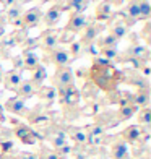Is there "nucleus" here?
<instances>
[{"mask_svg":"<svg viewBox=\"0 0 151 159\" xmlns=\"http://www.w3.org/2000/svg\"><path fill=\"white\" fill-rule=\"evenodd\" d=\"M5 122V114H3V107L0 106V124H3Z\"/></svg>","mask_w":151,"mask_h":159,"instance_id":"nucleus-40","label":"nucleus"},{"mask_svg":"<svg viewBox=\"0 0 151 159\" xmlns=\"http://www.w3.org/2000/svg\"><path fill=\"white\" fill-rule=\"evenodd\" d=\"M89 5V0H68V7L73 8V13H83Z\"/></svg>","mask_w":151,"mask_h":159,"instance_id":"nucleus-29","label":"nucleus"},{"mask_svg":"<svg viewBox=\"0 0 151 159\" xmlns=\"http://www.w3.org/2000/svg\"><path fill=\"white\" fill-rule=\"evenodd\" d=\"M54 84H55V89L57 88H67V86H70V84H75L73 71H71L68 67L57 68L55 75H54Z\"/></svg>","mask_w":151,"mask_h":159,"instance_id":"nucleus-3","label":"nucleus"},{"mask_svg":"<svg viewBox=\"0 0 151 159\" xmlns=\"http://www.w3.org/2000/svg\"><path fill=\"white\" fill-rule=\"evenodd\" d=\"M136 111H138V109H136V107L132 104V98H130L128 101H125V102L120 104V109H119V112H117V120L122 122V120L132 119Z\"/></svg>","mask_w":151,"mask_h":159,"instance_id":"nucleus-18","label":"nucleus"},{"mask_svg":"<svg viewBox=\"0 0 151 159\" xmlns=\"http://www.w3.org/2000/svg\"><path fill=\"white\" fill-rule=\"evenodd\" d=\"M73 143L76 146H86L88 144V133H86L85 128H80V127H70L68 128V135Z\"/></svg>","mask_w":151,"mask_h":159,"instance_id":"nucleus-14","label":"nucleus"},{"mask_svg":"<svg viewBox=\"0 0 151 159\" xmlns=\"http://www.w3.org/2000/svg\"><path fill=\"white\" fill-rule=\"evenodd\" d=\"M46 76H47V71H46V67L44 65H38L34 70H33V76H31V80L30 81L34 84V88L38 89V88H41L42 86V83H44V80H46Z\"/></svg>","mask_w":151,"mask_h":159,"instance_id":"nucleus-21","label":"nucleus"},{"mask_svg":"<svg viewBox=\"0 0 151 159\" xmlns=\"http://www.w3.org/2000/svg\"><path fill=\"white\" fill-rule=\"evenodd\" d=\"M138 125L140 127L151 125V109L149 107H143L141 111H138Z\"/></svg>","mask_w":151,"mask_h":159,"instance_id":"nucleus-26","label":"nucleus"},{"mask_svg":"<svg viewBox=\"0 0 151 159\" xmlns=\"http://www.w3.org/2000/svg\"><path fill=\"white\" fill-rule=\"evenodd\" d=\"M91 75H93L94 83L101 89H106V91H111V89L116 88V84L119 81V78H120L116 70L107 71V67H94Z\"/></svg>","mask_w":151,"mask_h":159,"instance_id":"nucleus-1","label":"nucleus"},{"mask_svg":"<svg viewBox=\"0 0 151 159\" xmlns=\"http://www.w3.org/2000/svg\"><path fill=\"white\" fill-rule=\"evenodd\" d=\"M86 52L91 54V55H96V54H99V50L96 49L94 44H88V46H86Z\"/></svg>","mask_w":151,"mask_h":159,"instance_id":"nucleus-38","label":"nucleus"},{"mask_svg":"<svg viewBox=\"0 0 151 159\" xmlns=\"http://www.w3.org/2000/svg\"><path fill=\"white\" fill-rule=\"evenodd\" d=\"M16 44H18V41L13 38V36H10V38H7V39L3 41V46H5V47H15Z\"/></svg>","mask_w":151,"mask_h":159,"instance_id":"nucleus-37","label":"nucleus"},{"mask_svg":"<svg viewBox=\"0 0 151 159\" xmlns=\"http://www.w3.org/2000/svg\"><path fill=\"white\" fill-rule=\"evenodd\" d=\"M60 16H62V10L59 8V5H54L44 13L42 21H44V25L47 28H52V26H55L60 21Z\"/></svg>","mask_w":151,"mask_h":159,"instance_id":"nucleus-16","label":"nucleus"},{"mask_svg":"<svg viewBox=\"0 0 151 159\" xmlns=\"http://www.w3.org/2000/svg\"><path fill=\"white\" fill-rule=\"evenodd\" d=\"M23 7L21 5H13V7H8L7 8V11H5V18H7V21L8 23H13L15 20H20L21 16H23Z\"/></svg>","mask_w":151,"mask_h":159,"instance_id":"nucleus-25","label":"nucleus"},{"mask_svg":"<svg viewBox=\"0 0 151 159\" xmlns=\"http://www.w3.org/2000/svg\"><path fill=\"white\" fill-rule=\"evenodd\" d=\"M42 20V11L39 7H36V8H31L23 13V16H21V23H23V28H36Z\"/></svg>","mask_w":151,"mask_h":159,"instance_id":"nucleus-9","label":"nucleus"},{"mask_svg":"<svg viewBox=\"0 0 151 159\" xmlns=\"http://www.w3.org/2000/svg\"><path fill=\"white\" fill-rule=\"evenodd\" d=\"M30 2H33V0H16V3L21 5V7H23L25 3H30Z\"/></svg>","mask_w":151,"mask_h":159,"instance_id":"nucleus-42","label":"nucleus"},{"mask_svg":"<svg viewBox=\"0 0 151 159\" xmlns=\"http://www.w3.org/2000/svg\"><path fill=\"white\" fill-rule=\"evenodd\" d=\"M13 65H15V68L13 70H18L20 71V68H23V57L21 55H16V57H13Z\"/></svg>","mask_w":151,"mask_h":159,"instance_id":"nucleus-36","label":"nucleus"},{"mask_svg":"<svg viewBox=\"0 0 151 159\" xmlns=\"http://www.w3.org/2000/svg\"><path fill=\"white\" fill-rule=\"evenodd\" d=\"M41 46L44 47L46 50H55L57 46H59V34H57V31H44L41 34Z\"/></svg>","mask_w":151,"mask_h":159,"instance_id":"nucleus-11","label":"nucleus"},{"mask_svg":"<svg viewBox=\"0 0 151 159\" xmlns=\"http://www.w3.org/2000/svg\"><path fill=\"white\" fill-rule=\"evenodd\" d=\"M36 91H38V89L34 88V84L30 81V80H25V81H21V83H20L18 89H16L15 93H16V96H18V98H21L23 101H26V99H30Z\"/></svg>","mask_w":151,"mask_h":159,"instance_id":"nucleus-19","label":"nucleus"},{"mask_svg":"<svg viewBox=\"0 0 151 159\" xmlns=\"http://www.w3.org/2000/svg\"><path fill=\"white\" fill-rule=\"evenodd\" d=\"M128 55L132 59H143V57L148 55V49L145 46H140V44H135L128 49Z\"/></svg>","mask_w":151,"mask_h":159,"instance_id":"nucleus-27","label":"nucleus"},{"mask_svg":"<svg viewBox=\"0 0 151 159\" xmlns=\"http://www.w3.org/2000/svg\"><path fill=\"white\" fill-rule=\"evenodd\" d=\"M103 31H104V25H98V23L88 25L86 30H85V33H83V36H81V44H86V46L91 44V42L94 41Z\"/></svg>","mask_w":151,"mask_h":159,"instance_id":"nucleus-12","label":"nucleus"},{"mask_svg":"<svg viewBox=\"0 0 151 159\" xmlns=\"http://www.w3.org/2000/svg\"><path fill=\"white\" fill-rule=\"evenodd\" d=\"M38 159H63V157H60L54 149H47L46 146H41L39 154H38Z\"/></svg>","mask_w":151,"mask_h":159,"instance_id":"nucleus-31","label":"nucleus"},{"mask_svg":"<svg viewBox=\"0 0 151 159\" xmlns=\"http://www.w3.org/2000/svg\"><path fill=\"white\" fill-rule=\"evenodd\" d=\"M21 81H23V80H21L20 71L18 70H11V71H8V73L5 75L3 86H5V89H8V91H16Z\"/></svg>","mask_w":151,"mask_h":159,"instance_id":"nucleus-17","label":"nucleus"},{"mask_svg":"<svg viewBox=\"0 0 151 159\" xmlns=\"http://www.w3.org/2000/svg\"><path fill=\"white\" fill-rule=\"evenodd\" d=\"M36 93H38V96L42 101H46L47 104L54 102V99L57 98V91H55L54 86H41V88L36 91Z\"/></svg>","mask_w":151,"mask_h":159,"instance_id":"nucleus-23","label":"nucleus"},{"mask_svg":"<svg viewBox=\"0 0 151 159\" xmlns=\"http://www.w3.org/2000/svg\"><path fill=\"white\" fill-rule=\"evenodd\" d=\"M26 119L30 120L33 125H36V127H44V125H49V122H50L49 114H47L46 111H41L39 107H38V109H33V111L28 112Z\"/></svg>","mask_w":151,"mask_h":159,"instance_id":"nucleus-10","label":"nucleus"},{"mask_svg":"<svg viewBox=\"0 0 151 159\" xmlns=\"http://www.w3.org/2000/svg\"><path fill=\"white\" fill-rule=\"evenodd\" d=\"M138 2V8H140V18L146 20L151 15V3L149 0H136Z\"/></svg>","mask_w":151,"mask_h":159,"instance_id":"nucleus-30","label":"nucleus"},{"mask_svg":"<svg viewBox=\"0 0 151 159\" xmlns=\"http://www.w3.org/2000/svg\"><path fill=\"white\" fill-rule=\"evenodd\" d=\"M81 47H83V44L81 42H73L71 44V47H70V54H71V60H75L78 55L81 54Z\"/></svg>","mask_w":151,"mask_h":159,"instance_id":"nucleus-34","label":"nucleus"},{"mask_svg":"<svg viewBox=\"0 0 151 159\" xmlns=\"http://www.w3.org/2000/svg\"><path fill=\"white\" fill-rule=\"evenodd\" d=\"M15 157H16V159H38V154L28 153V151H21V153H18Z\"/></svg>","mask_w":151,"mask_h":159,"instance_id":"nucleus-35","label":"nucleus"},{"mask_svg":"<svg viewBox=\"0 0 151 159\" xmlns=\"http://www.w3.org/2000/svg\"><path fill=\"white\" fill-rule=\"evenodd\" d=\"M88 25H89V21H88V18H86L83 13H71L68 23L65 26V31L78 33V31H83Z\"/></svg>","mask_w":151,"mask_h":159,"instance_id":"nucleus-8","label":"nucleus"},{"mask_svg":"<svg viewBox=\"0 0 151 159\" xmlns=\"http://www.w3.org/2000/svg\"><path fill=\"white\" fill-rule=\"evenodd\" d=\"M111 159H130V153H128L127 143L117 136L111 144Z\"/></svg>","mask_w":151,"mask_h":159,"instance_id":"nucleus-7","label":"nucleus"},{"mask_svg":"<svg viewBox=\"0 0 151 159\" xmlns=\"http://www.w3.org/2000/svg\"><path fill=\"white\" fill-rule=\"evenodd\" d=\"M78 101H80V93H78L76 86L75 84H70L65 88V96L60 102L65 106V107H76Z\"/></svg>","mask_w":151,"mask_h":159,"instance_id":"nucleus-13","label":"nucleus"},{"mask_svg":"<svg viewBox=\"0 0 151 159\" xmlns=\"http://www.w3.org/2000/svg\"><path fill=\"white\" fill-rule=\"evenodd\" d=\"M101 54L104 55L106 60L116 59V57H117V47H103V49H101Z\"/></svg>","mask_w":151,"mask_h":159,"instance_id":"nucleus-32","label":"nucleus"},{"mask_svg":"<svg viewBox=\"0 0 151 159\" xmlns=\"http://www.w3.org/2000/svg\"><path fill=\"white\" fill-rule=\"evenodd\" d=\"M5 109L8 112H11V114H15V115H20V117H26L28 112H30V109H28L26 104H25V101L21 98H18V96H15V98H11V99L7 101V102H5Z\"/></svg>","mask_w":151,"mask_h":159,"instance_id":"nucleus-6","label":"nucleus"},{"mask_svg":"<svg viewBox=\"0 0 151 159\" xmlns=\"http://www.w3.org/2000/svg\"><path fill=\"white\" fill-rule=\"evenodd\" d=\"M117 42L119 41L114 39L112 36L109 34V36H106V38L101 41V49H103V47H117Z\"/></svg>","mask_w":151,"mask_h":159,"instance_id":"nucleus-33","label":"nucleus"},{"mask_svg":"<svg viewBox=\"0 0 151 159\" xmlns=\"http://www.w3.org/2000/svg\"><path fill=\"white\" fill-rule=\"evenodd\" d=\"M0 62H2V52H0Z\"/></svg>","mask_w":151,"mask_h":159,"instance_id":"nucleus-47","label":"nucleus"},{"mask_svg":"<svg viewBox=\"0 0 151 159\" xmlns=\"http://www.w3.org/2000/svg\"><path fill=\"white\" fill-rule=\"evenodd\" d=\"M125 34H127V26L124 23H116L111 28V36L114 39H117V41H120L122 38H125Z\"/></svg>","mask_w":151,"mask_h":159,"instance_id":"nucleus-28","label":"nucleus"},{"mask_svg":"<svg viewBox=\"0 0 151 159\" xmlns=\"http://www.w3.org/2000/svg\"><path fill=\"white\" fill-rule=\"evenodd\" d=\"M0 159H16V157L11 156V154H2V156H0Z\"/></svg>","mask_w":151,"mask_h":159,"instance_id":"nucleus-41","label":"nucleus"},{"mask_svg":"<svg viewBox=\"0 0 151 159\" xmlns=\"http://www.w3.org/2000/svg\"><path fill=\"white\" fill-rule=\"evenodd\" d=\"M46 132L47 133L44 135V140L47 138L55 149H59V148H62V146L67 144V133L63 132V130L57 128V127H50V128L46 130Z\"/></svg>","mask_w":151,"mask_h":159,"instance_id":"nucleus-4","label":"nucleus"},{"mask_svg":"<svg viewBox=\"0 0 151 159\" xmlns=\"http://www.w3.org/2000/svg\"><path fill=\"white\" fill-rule=\"evenodd\" d=\"M143 73H145V76H148V75H149V68L145 67V68H143Z\"/></svg>","mask_w":151,"mask_h":159,"instance_id":"nucleus-44","label":"nucleus"},{"mask_svg":"<svg viewBox=\"0 0 151 159\" xmlns=\"http://www.w3.org/2000/svg\"><path fill=\"white\" fill-rule=\"evenodd\" d=\"M119 136H120V138L124 140L125 143H132V144H135L136 141H140L141 138H145V140L148 138V135L143 133V130H141L140 125H128Z\"/></svg>","mask_w":151,"mask_h":159,"instance_id":"nucleus-5","label":"nucleus"},{"mask_svg":"<svg viewBox=\"0 0 151 159\" xmlns=\"http://www.w3.org/2000/svg\"><path fill=\"white\" fill-rule=\"evenodd\" d=\"M132 104L136 109H143V107L149 106V93L148 89H138L135 96H132Z\"/></svg>","mask_w":151,"mask_h":159,"instance_id":"nucleus-20","label":"nucleus"},{"mask_svg":"<svg viewBox=\"0 0 151 159\" xmlns=\"http://www.w3.org/2000/svg\"><path fill=\"white\" fill-rule=\"evenodd\" d=\"M111 2H112V0H111ZM114 2H116V3H120V2H122V0H114Z\"/></svg>","mask_w":151,"mask_h":159,"instance_id":"nucleus-46","label":"nucleus"},{"mask_svg":"<svg viewBox=\"0 0 151 159\" xmlns=\"http://www.w3.org/2000/svg\"><path fill=\"white\" fill-rule=\"evenodd\" d=\"M2 81H3V68L0 67V83H2Z\"/></svg>","mask_w":151,"mask_h":159,"instance_id":"nucleus-43","label":"nucleus"},{"mask_svg":"<svg viewBox=\"0 0 151 159\" xmlns=\"http://www.w3.org/2000/svg\"><path fill=\"white\" fill-rule=\"evenodd\" d=\"M52 62L57 65V68H63V67H68L73 60H71L70 54L67 52L65 49L57 47L55 50H52Z\"/></svg>","mask_w":151,"mask_h":159,"instance_id":"nucleus-15","label":"nucleus"},{"mask_svg":"<svg viewBox=\"0 0 151 159\" xmlns=\"http://www.w3.org/2000/svg\"><path fill=\"white\" fill-rule=\"evenodd\" d=\"M0 2H2V3H3V7H7V8H8V7L16 5V0H0Z\"/></svg>","mask_w":151,"mask_h":159,"instance_id":"nucleus-39","label":"nucleus"},{"mask_svg":"<svg viewBox=\"0 0 151 159\" xmlns=\"http://www.w3.org/2000/svg\"><path fill=\"white\" fill-rule=\"evenodd\" d=\"M41 2H47V0H41Z\"/></svg>","mask_w":151,"mask_h":159,"instance_id":"nucleus-48","label":"nucleus"},{"mask_svg":"<svg viewBox=\"0 0 151 159\" xmlns=\"http://www.w3.org/2000/svg\"><path fill=\"white\" fill-rule=\"evenodd\" d=\"M38 65H39V57L34 52H31V50H26V52L23 54V68L34 70Z\"/></svg>","mask_w":151,"mask_h":159,"instance_id":"nucleus-24","label":"nucleus"},{"mask_svg":"<svg viewBox=\"0 0 151 159\" xmlns=\"http://www.w3.org/2000/svg\"><path fill=\"white\" fill-rule=\"evenodd\" d=\"M11 124H13V135H15L21 143H25V144H36L39 140H44V136H42V135H39L38 132H34L31 127H28L25 124H20V122L15 120V119L11 120Z\"/></svg>","mask_w":151,"mask_h":159,"instance_id":"nucleus-2","label":"nucleus"},{"mask_svg":"<svg viewBox=\"0 0 151 159\" xmlns=\"http://www.w3.org/2000/svg\"><path fill=\"white\" fill-rule=\"evenodd\" d=\"M112 15V2L111 0H104L96 7V16L98 20H107Z\"/></svg>","mask_w":151,"mask_h":159,"instance_id":"nucleus-22","label":"nucleus"},{"mask_svg":"<svg viewBox=\"0 0 151 159\" xmlns=\"http://www.w3.org/2000/svg\"><path fill=\"white\" fill-rule=\"evenodd\" d=\"M136 159H148V156H138Z\"/></svg>","mask_w":151,"mask_h":159,"instance_id":"nucleus-45","label":"nucleus"}]
</instances>
